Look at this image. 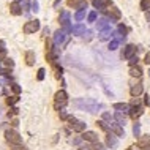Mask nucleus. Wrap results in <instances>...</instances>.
I'll use <instances>...</instances> for the list:
<instances>
[{
	"instance_id": "f257e3e1",
	"label": "nucleus",
	"mask_w": 150,
	"mask_h": 150,
	"mask_svg": "<svg viewBox=\"0 0 150 150\" xmlns=\"http://www.w3.org/2000/svg\"><path fill=\"white\" fill-rule=\"evenodd\" d=\"M73 104L78 109H81V111H87V112H98L103 109V106L100 103H96L92 98H78L73 101Z\"/></svg>"
},
{
	"instance_id": "f03ea898",
	"label": "nucleus",
	"mask_w": 150,
	"mask_h": 150,
	"mask_svg": "<svg viewBox=\"0 0 150 150\" xmlns=\"http://www.w3.org/2000/svg\"><path fill=\"white\" fill-rule=\"evenodd\" d=\"M67 104H68V93L65 90H59L54 95V108L57 111H62Z\"/></svg>"
},
{
	"instance_id": "7ed1b4c3",
	"label": "nucleus",
	"mask_w": 150,
	"mask_h": 150,
	"mask_svg": "<svg viewBox=\"0 0 150 150\" xmlns=\"http://www.w3.org/2000/svg\"><path fill=\"white\" fill-rule=\"evenodd\" d=\"M5 139L10 142L11 145H21L22 144V137L16 129H6L5 131Z\"/></svg>"
},
{
	"instance_id": "20e7f679",
	"label": "nucleus",
	"mask_w": 150,
	"mask_h": 150,
	"mask_svg": "<svg viewBox=\"0 0 150 150\" xmlns=\"http://www.w3.org/2000/svg\"><path fill=\"white\" fill-rule=\"evenodd\" d=\"M41 29V24H40L38 19H35V21H29L24 24V33H35V32H38Z\"/></svg>"
},
{
	"instance_id": "39448f33",
	"label": "nucleus",
	"mask_w": 150,
	"mask_h": 150,
	"mask_svg": "<svg viewBox=\"0 0 150 150\" xmlns=\"http://www.w3.org/2000/svg\"><path fill=\"white\" fill-rule=\"evenodd\" d=\"M134 52H136V46L134 44H127L122 51V59L125 60H129L131 57H134Z\"/></svg>"
},
{
	"instance_id": "423d86ee",
	"label": "nucleus",
	"mask_w": 150,
	"mask_h": 150,
	"mask_svg": "<svg viewBox=\"0 0 150 150\" xmlns=\"http://www.w3.org/2000/svg\"><path fill=\"white\" fill-rule=\"evenodd\" d=\"M109 129H111V131L114 133L117 137H125L123 128H122V125H119L117 122H111V123H109Z\"/></svg>"
},
{
	"instance_id": "0eeeda50",
	"label": "nucleus",
	"mask_w": 150,
	"mask_h": 150,
	"mask_svg": "<svg viewBox=\"0 0 150 150\" xmlns=\"http://www.w3.org/2000/svg\"><path fill=\"white\" fill-rule=\"evenodd\" d=\"M104 13L109 16V21H119V19L122 18V13H120V10L117 6H111V10L104 11Z\"/></svg>"
},
{
	"instance_id": "6e6552de",
	"label": "nucleus",
	"mask_w": 150,
	"mask_h": 150,
	"mask_svg": "<svg viewBox=\"0 0 150 150\" xmlns=\"http://www.w3.org/2000/svg\"><path fill=\"white\" fill-rule=\"evenodd\" d=\"M65 38H67V33H65L63 30H55L54 32V44L55 46H60V44H62L63 41H65Z\"/></svg>"
},
{
	"instance_id": "1a4fd4ad",
	"label": "nucleus",
	"mask_w": 150,
	"mask_h": 150,
	"mask_svg": "<svg viewBox=\"0 0 150 150\" xmlns=\"http://www.w3.org/2000/svg\"><path fill=\"white\" fill-rule=\"evenodd\" d=\"M93 6L96 10H101V11H106V8L112 3V0H93Z\"/></svg>"
},
{
	"instance_id": "9d476101",
	"label": "nucleus",
	"mask_w": 150,
	"mask_h": 150,
	"mask_svg": "<svg viewBox=\"0 0 150 150\" xmlns=\"http://www.w3.org/2000/svg\"><path fill=\"white\" fill-rule=\"evenodd\" d=\"M81 137H82L84 141H87V142H92V144H96V142H98V134H96L95 131H86Z\"/></svg>"
},
{
	"instance_id": "9b49d317",
	"label": "nucleus",
	"mask_w": 150,
	"mask_h": 150,
	"mask_svg": "<svg viewBox=\"0 0 150 150\" xmlns=\"http://www.w3.org/2000/svg\"><path fill=\"white\" fill-rule=\"evenodd\" d=\"M128 114H129V117H131V119H134V120L139 119V117L144 114L142 106H131V108H129V112H128Z\"/></svg>"
},
{
	"instance_id": "f8f14e48",
	"label": "nucleus",
	"mask_w": 150,
	"mask_h": 150,
	"mask_svg": "<svg viewBox=\"0 0 150 150\" xmlns=\"http://www.w3.org/2000/svg\"><path fill=\"white\" fill-rule=\"evenodd\" d=\"M106 144H108L109 149H115L117 145H119V139H117L115 134H112V133H108V136H106Z\"/></svg>"
},
{
	"instance_id": "ddd939ff",
	"label": "nucleus",
	"mask_w": 150,
	"mask_h": 150,
	"mask_svg": "<svg viewBox=\"0 0 150 150\" xmlns=\"http://www.w3.org/2000/svg\"><path fill=\"white\" fill-rule=\"evenodd\" d=\"M141 149H150V134H145V136H141L139 137V142H137Z\"/></svg>"
},
{
	"instance_id": "4468645a",
	"label": "nucleus",
	"mask_w": 150,
	"mask_h": 150,
	"mask_svg": "<svg viewBox=\"0 0 150 150\" xmlns=\"http://www.w3.org/2000/svg\"><path fill=\"white\" fill-rule=\"evenodd\" d=\"M112 108H114L117 112H123V114H127V112H129V108L131 106H128L127 103H114Z\"/></svg>"
},
{
	"instance_id": "2eb2a0df",
	"label": "nucleus",
	"mask_w": 150,
	"mask_h": 150,
	"mask_svg": "<svg viewBox=\"0 0 150 150\" xmlns=\"http://www.w3.org/2000/svg\"><path fill=\"white\" fill-rule=\"evenodd\" d=\"M142 90H144L142 84H136V86H131V88H129V93H131L133 98H136V96H139L141 93H142Z\"/></svg>"
},
{
	"instance_id": "dca6fc26",
	"label": "nucleus",
	"mask_w": 150,
	"mask_h": 150,
	"mask_svg": "<svg viewBox=\"0 0 150 150\" xmlns=\"http://www.w3.org/2000/svg\"><path fill=\"white\" fill-rule=\"evenodd\" d=\"M35 62H36V54L33 51H27L25 52V63L29 67H32V65H35Z\"/></svg>"
},
{
	"instance_id": "f3484780",
	"label": "nucleus",
	"mask_w": 150,
	"mask_h": 150,
	"mask_svg": "<svg viewBox=\"0 0 150 150\" xmlns=\"http://www.w3.org/2000/svg\"><path fill=\"white\" fill-rule=\"evenodd\" d=\"M10 11H11V14H14V16L22 14V6H21V3H16V2H13V3L10 5Z\"/></svg>"
},
{
	"instance_id": "a211bd4d",
	"label": "nucleus",
	"mask_w": 150,
	"mask_h": 150,
	"mask_svg": "<svg viewBox=\"0 0 150 150\" xmlns=\"http://www.w3.org/2000/svg\"><path fill=\"white\" fill-rule=\"evenodd\" d=\"M109 19H98V22H96V29H98L100 32H103V30H106V29H109Z\"/></svg>"
},
{
	"instance_id": "6ab92c4d",
	"label": "nucleus",
	"mask_w": 150,
	"mask_h": 150,
	"mask_svg": "<svg viewBox=\"0 0 150 150\" xmlns=\"http://www.w3.org/2000/svg\"><path fill=\"white\" fill-rule=\"evenodd\" d=\"M86 25H84V24H76V25L74 27H73V32H71V33L73 35H84V33H86Z\"/></svg>"
},
{
	"instance_id": "aec40b11",
	"label": "nucleus",
	"mask_w": 150,
	"mask_h": 150,
	"mask_svg": "<svg viewBox=\"0 0 150 150\" xmlns=\"http://www.w3.org/2000/svg\"><path fill=\"white\" fill-rule=\"evenodd\" d=\"M114 120H115L119 125H122V127H123V125L127 123V115H125L123 112H115V114H114Z\"/></svg>"
},
{
	"instance_id": "412c9836",
	"label": "nucleus",
	"mask_w": 150,
	"mask_h": 150,
	"mask_svg": "<svg viewBox=\"0 0 150 150\" xmlns=\"http://www.w3.org/2000/svg\"><path fill=\"white\" fill-rule=\"evenodd\" d=\"M59 22L62 24H67V22H70V11H62V13H60V16H59Z\"/></svg>"
},
{
	"instance_id": "4be33fe9",
	"label": "nucleus",
	"mask_w": 150,
	"mask_h": 150,
	"mask_svg": "<svg viewBox=\"0 0 150 150\" xmlns=\"http://www.w3.org/2000/svg\"><path fill=\"white\" fill-rule=\"evenodd\" d=\"M86 127H87V123H86V122H78V123H76V125H73V131H76V133H82L84 131V129H86Z\"/></svg>"
},
{
	"instance_id": "5701e85b",
	"label": "nucleus",
	"mask_w": 150,
	"mask_h": 150,
	"mask_svg": "<svg viewBox=\"0 0 150 150\" xmlns=\"http://www.w3.org/2000/svg\"><path fill=\"white\" fill-rule=\"evenodd\" d=\"M129 76H133V78H141V76H142V70H141L139 67H131L129 68Z\"/></svg>"
},
{
	"instance_id": "b1692460",
	"label": "nucleus",
	"mask_w": 150,
	"mask_h": 150,
	"mask_svg": "<svg viewBox=\"0 0 150 150\" xmlns=\"http://www.w3.org/2000/svg\"><path fill=\"white\" fill-rule=\"evenodd\" d=\"M111 36H112V33H111V27H109V29H106V30H103V32H101L100 40H103V41H104V40H109Z\"/></svg>"
},
{
	"instance_id": "393cba45",
	"label": "nucleus",
	"mask_w": 150,
	"mask_h": 150,
	"mask_svg": "<svg viewBox=\"0 0 150 150\" xmlns=\"http://www.w3.org/2000/svg\"><path fill=\"white\" fill-rule=\"evenodd\" d=\"M86 11L87 10H78V11H76V14H74L76 21H82V19L86 18Z\"/></svg>"
},
{
	"instance_id": "a878e982",
	"label": "nucleus",
	"mask_w": 150,
	"mask_h": 150,
	"mask_svg": "<svg viewBox=\"0 0 150 150\" xmlns=\"http://www.w3.org/2000/svg\"><path fill=\"white\" fill-rule=\"evenodd\" d=\"M96 125H98V127L103 129V131H106V133L109 131V123H106L104 120H98V122H96Z\"/></svg>"
},
{
	"instance_id": "bb28decb",
	"label": "nucleus",
	"mask_w": 150,
	"mask_h": 150,
	"mask_svg": "<svg viewBox=\"0 0 150 150\" xmlns=\"http://www.w3.org/2000/svg\"><path fill=\"white\" fill-rule=\"evenodd\" d=\"M52 67H54V71H55V78H60V76H62V73H63V68L60 67L59 63L52 65Z\"/></svg>"
},
{
	"instance_id": "cd10ccee",
	"label": "nucleus",
	"mask_w": 150,
	"mask_h": 150,
	"mask_svg": "<svg viewBox=\"0 0 150 150\" xmlns=\"http://www.w3.org/2000/svg\"><path fill=\"white\" fill-rule=\"evenodd\" d=\"M133 134L136 137H141V123H134V127H133Z\"/></svg>"
},
{
	"instance_id": "c85d7f7f",
	"label": "nucleus",
	"mask_w": 150,
	"mask_h": 150,
	"mask_svg": "<svg viewBox=\"0 0 150 150\" xmlns=\"http://www.w3.org/2000/svg\"><path fill=\"white\" fill-rule=\"evenodd\" d=\"M21 6H22L24 11H32V10H30V8H32V3L29 2V0H22V2H21Z\"/></svg>"
},
{
	"instance_id": "c756f323",
	"label": "nucleus",
	"mask_w": 150,
	"mask_h": 150,
	"mask_svg": "<svg viewBox=\"0 0 150 150\" xmlns=\"http://www.w3.org/2000/svg\"><path fill=\"white\" fill-rule=\"evenodd\" d=\"M117 32H119V33L123 36V38H127V32H128V30H127V27H125L123 24H120V25L117 27Z\"/></svg>"
},
{
	"instance_id": "7c9ffc66",
	"label": "nucleus",
	"mask_w": 150,
	"mask_h": 150,
	"mask_svg": "<svg viewBox=\"0 0 150 150\" xmlns=\"http://www.w3.org/2000/svg\"><path fill=\"white\" fill-rule=\"evenodd\" d=\"M44 76H46V70H44V68H40L38 73H36V79H38V81H43Z\"/></svg>"
},
{
	"instance_id": "2f4dec72",
	"label": "nucleus",
	"mask_w": 150,
	"mask_h": 150,
	"mask_svg": "<svg viewBox=\"0 0 150 150\" xmlns=\"http://www.w3.org/2000/svg\"><path fill=\"white\" fill-rule=\"evenodd\" d=\"M128 63H129V68H131V67H137V63H139V57H137V55L131 57L128 60Z\"/></svg>"
},
{
	"instance_id": "473e14b6",
	"label": "nucleus",
	"mask_w": 150,
	"mask_h": 150,
	"mask_svg": "<svg viewBox=\"0 0 150 150\" xmlns=\"http://www.w3.org/2000/svg\"><path fill=\"white\" fill-rule=\"evenodd\" d=\"M119 43H120V41H117V40H112V41L109 43V47H108V49H109V51H115L117 47H119Z\"/></svg>"
},
{
	"instance_id": "72a5a7b5",
	"label": "nucleus",
	"mask_w": 150,
	"mask_h": 150,
	"mask_svg": "<svg viewBox=\"0 0 150 150\" xmlns=\"http://www.w3.org/2000/svg\"><path fill=\"white\" fill-rule=\"evenodd\" d=\"M149 8H150V2L149 0H142V2H141V10H144L145 13H147Z\"/></svg>"
},
{
	"instance_id": "f704fd0d",
	"label": "nucleus",
	"mask_w": 150,
	"mask_h": 150,
	"mask_svg": "<svg viewBox=\"0 0 150 150\" xmlns=\"http://www.w3.org/2000/svg\"><path fill=\"white\" fill-rule=\"evenodd\" d=\"M87 21L88 22H96V11H90V13H88Z\"/></svg>"
},
{
	"instance_id": "c9c22d12",
	"label": "nucleus",
	"mask_w": 150,
	"mask_h": 150,
	"mask_svg": "<svg viewBox=\"0 0 150 150\" xmlns=\"http://www.w3.org/2000/svg\"><path fill=\"white\" fill-rule=\"evenodd\" d=\"M101 117H103V120H104V122H108V123H111V122L114 120V117L109 114V112H103V115H101Z\"/></svg>"
},
{
	"instance_id": "e433bc0d",
	"label": "nucleus",
	"mask_w": 150,
	"mask_h": 150,
	"mask_svg": "<svg viewBox=\"0 0 150 150\" xmlns=\"http://www.w3.org/2000/svg\"><path fill=\"white\" fill-rule=\"evenodd\" d=\"M18 101H19V96H18V95H14V96H10V98L6 100V103L11 106V104H16Z\"/></svg>"
},
{
	"instance_id": "4c0bfd02",
	"label": "nucleus",
	"mask_w": 150,
	"mask_h": 150,
	"mask_svg": "<svg viewBox=\"0 0 150 150\" xmlns=\"http://www.w3.org/2000/svg\"><path fill=\"white\" fill-rule=\"evenodd\" d=\"M59 117L62 120H68V117H70V115L67 114V111H65V109H62V111H59Z\"/></svg>"
},
{
	"instance_id": "58836bf2",
	"label": "nucleus",
	"mask_w": 150,
	"mask_h": 150,
	"mask_svg": "<svg viewBox=\"0 0 150 150\" xmlns=\"http://www.w3.org/2000/svg\"><path fill=\"white\" fill-rule=\"evenodd\" d=\"M81 2H82V0H68V6H76V8H78V5H79V3Z\"/></svg>"
},
{
	"instance_id": "ea45409f",
	"label": "nucleus",
	"mask_w": 150,
	"mask_h": 150,
	"mask_svg": "<svg viewBox=\"0 0 150 150\" xmlns=\"http://www.w3.org/2000/svg\"><path fill=\"white\" fill-rule=\"evenodd\" d=\"M11 90H13L16 95H19V93H21V87H19L18 84H11Z\"/></svg>"
},
{
	"instance_id": "a19ab883",
	"label": "nucleus",
	"mask_w": 150,
	"mask_h": 150,
	"mask_svg": "<svg viewBox=\"0 0 150 150\" xmlns=\"http://www.w3.org/2000/svg\"><path fill=\"white\" fill-rule=\"evenodd\" d=\"M93 150H106V147H104L101 142H96V144H93V147H92Z\"/></svg>"
},
{
	"instance_id": "79ce46f5",
	"label": "nucleus",
	"mask_w": 150,
	"mask_h": 150,
	"mask_svg": "<svg viewBox=\"0 0 150 150\" xmlns=\"http://www.w3.org/2000/svg\"><path fill=\"white\" fill-rule=\"evenodd\" d=\"M32 11H40V5H38V2H36V0H33V2H32Z\"/></svg>"
},
{
	"instance_id": "37998d69",
	"label": "nucleus",
	"mask_w": 150,
	"mask_h": 150,
	"mask_svg": "<svg viewBox=\"0 0 150 150\" xmlns=\"http://www.w3.org/2000/svg\"><path fill=\"white\" fill-rule=\"evenodd\" d=\"M68 122H70V125H71V127H73V125H76V123H78V119H76V117H73V115H70V117H68Z\"/></svg>"
},
{
	"instance_id": "c03bdc74",
	"label": "nucleus",
	"mask_w": 150,
	"mask_h": 150,
	"mask_svg": "<svg viewBox=\"0 0 150 150\" xmlns=\"http://www.w3.org/2000/svg\"><path fill=\"white\" fill-rule=\"evenodd\" d=\"M78 10H87V2L86 0H82V2L78 5Z\"/></svg>"
},
{
	"instance_id": "a18cd8bd",
	"label": "nucleus",
	"mask_w": 150,
	"mask_h": 150,
	"mask_svg": "<svg viewBox=\"0 0 150 150\" xmlns=\"http://www.w3.org/2000/svg\"><path fill=\"white\" fill-rule=\"evenodd\" d=\"M84 40H86V41H90L92 40V32L90 30H87L86 33H84Z\"/></svg>"
},
{
	"instance_id": "49530a36",
	"label": "nucleus",
	"mask_w": 150,
	"mask_h": 150,
	"mask_svg": "<svg viewBox=\"0 0 150 150\" xmlns=\"http://www.w3.org/2000/svg\"><path fill=\"white\" fill-rule=\"evenodd\" d=\"M5 65H6L8 68H13V67H14V62H13V59H6V60H5Z\"/></svg>"
},
{
	"instance_id": "de8ad7c7",
	"label": "nucleus",
	"mask_w": 150,
	"mask_h": 150,
	"mask_svg": "<svg viewBox=\"0 0 150 150\" xmlns=\"http://www.w3.org/2000/svg\"><path fill=\"white\" fill-rule=\"evenodd\" d=\"M18 112H19V109H18V108H11V111L8 112V117H10V115H16Z\"/></svg>"
},
{
	"instance_id": "09e8293b",
	"label": "nucleus",
	"mask_w": 150,
	"mask_h": 150,
	"mask_svg": "<svg viewBox=\"0 0 150 150\" xmlns=\"http://www.w3.org/2000/svg\"><path fill=\"white\" fill-rule=\"evenodd\" d=\"M144 62L147 63V65H150V52H147V54H145V57H144Z\"/></svg>"
},
{
	"instance_id": "8fccbe9b",
	"label": "nucleus",
	"mask_w": 150,
	"mask_h": 150,
	"mask_svg": "<svg viewBox=\"0 0 150 150\" xmlns=\"http://www.w3.org/2000/svg\"><path fill=\"white\" fill-rule=\"evenodd\" d=\"M11 150H27L25 147H22V145H13V149Z\"/></svg>"
},
{
	"instance_id": "3c124183",
	"label": "nucleus",
	"mask_w": 150,
	"mask_h": 150,
	"mask_svg": "<svg viewBox=\"0 0 150 150\" xmlns=\"http://www.w3.org/2000/svg\"><path fill=\"white\" fill-rule=\"evenodd\" d=\"M81 141H82V137H76V139H73V144H81Z\"/></svg>"
},
{
	"instance_id": "603ef678",
	"label": "nucleus",
	"mask_w": 150,
	"mask_h": 150,
	"mask_svg": "<svg viewBox=\"0 0 150 150\" xmlns=\"http://www.w3.org/2000/svg\"><path fill=\"white\" fill-rule=\"evenodd\" d=\"M60 3H62V0H55V2H54V8H57Z\"/></svg>"
},
{
	"instance_id": "864d4df0",
	"label": "nucleus",
	"mask_w": 150,
	"mask_h": 150,
	"mask_svg": "<svg viewBox=\"0 0 150 150\" xmlns=\"http://www.w3.org/2000/svg\"><path fill=\"white\" fill-rule=\"evenodd\" d=\"M144 103H145V104H149V103H150V100H149V95H145V96H144Z\"/></svg>"
},
{
	"instance_id": "5fc2aeb1",
	"label": "nucleus",
	"mask_w": 150,
	"mask_h": 150,
	"mask_svg": "<svg viewBox=\"0 0 150 150\" xmlns=\"http://www.w3.org/2000/svg\"><path fill=\"white\" fill-rule=\"evenodd\" d=\"M43 33H44V36H47V35H49V29H47V27H46V29L43 30Z\"/></svg>"
},
{
	"instance_id": "6e6d98bb",
	"label": "nucleus",
	"mask_w": 150,
	"mask_h": 150,
	"mask_svg": "<svg viewBox=\"0 0 150 150\" xmlns=\"http://www.w3.org/2000/svg\"><path fill=\"white\" fill-rule=\"evenodd\" d=\"M145 19H147V21L150 22V11H147V13H145Z\"/></svg>"
},
{
	"instance_id": "4d7b16f0",
	"label": "nucleus",
	"mask_w": 150,
	"mask_h": 150,
	"mask_svg": "<svg viewBox=\"0 0 150 150\" xmlns=\"http://www.w3.org/2000/svg\"><path fill=\"white\" fill-rule=\"evenodd\" d=\"M18 125H19V122H18V119H14V120H13V127H18Z\"/></svg>"
},
{
	"instance_id": "13d9d810",
	"label": "nucleus",
	"mask_w": 150,
	"mask_h": 150,
	"mask_svg": "<svg viewBox=\"0 0 150 150\" xmlns=\"http://www.w3.org/2000/svg\"><path fill=\"white\" fill-rule=\"evenodd\" d=\"M149 2H150V0H149Z\"/></svg>"
},
{
	"instance_id": "bf43d9fd",
	"label": "nucleus",
	"mask_w": 150,
	"mask_h": 150,
	"mask_svg": "<svg viewBox=\"0 0 150 150\" xmlns=\"http://www.w3.org/2000/svg\"><path fill=\"white\" fill-rule=\"evenodd\" d=\"M92 2H93V0H92Z\"/></svg>"
}]
</instances>
